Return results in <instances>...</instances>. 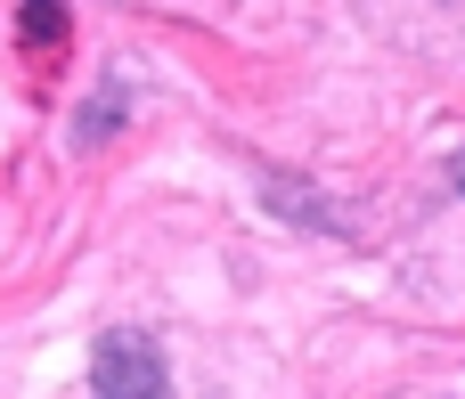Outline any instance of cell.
<instances>
[{
  "label": "cell",
  "instance_id": "obj_2",
  "mask_svg": "<svg viewBox=\"0 0 465 399\" xmlns=\"http://www.w3.org/2000/svg\"><path fill=\"white\" fill-rule=\"evenodd\" d=\"M16 33H25L33 49H57V41H65V8H57V0H25Z\"/></svg>",
  "mask_w": 465,
  "mask_h": 399
},
{
  "label": "cell",
  "instance_id": "obj_1",
  "mask_svg": "<svg viewBox=\"0 0 465 399\" xmlns=\"http://www.w3.org/2000/svg\"><path fill=\"white\" fill-rule=\"evenodd\" d=\"M90 384L114 392V399L163 392V351H155V335H139V326H106V335L90 343Z\"/></svg>",
  "mask_w": 465,
  "mask_h": 399
}]
</instances>
